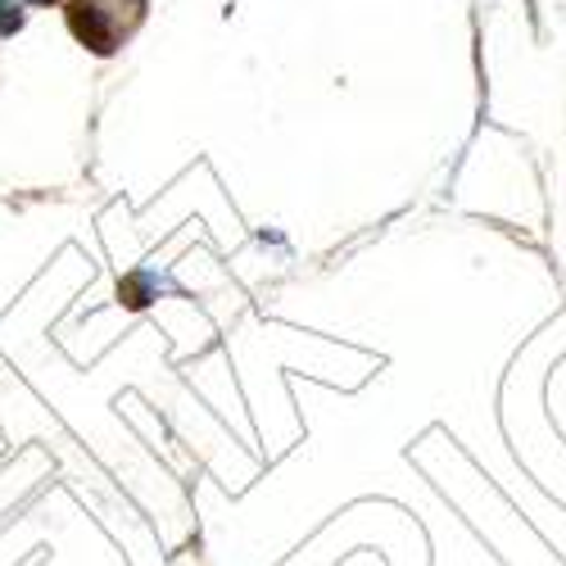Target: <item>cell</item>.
I'll list each match as a JSON object with an SVG mask.
<instances>
[{
  "label": "cell",
  "mask_w": 566,
  "mask_h": 566,
  "mask_svg": "<svg viewBox=\"0 0 566 566\" xmlns=\"http://www.w3.org/2000/svg\"><path fill=\"white\" fill-rule=\"evenodd\" d=\"M146 19V0H64L69 32L96 55H114Z\"/></svg>",
  "instance_id": "1"
},
{
  "label": "cell",
  "mask_w": 566,
  "mask_h": 566,
  "mask_svg": "<svg viewBox=\"0 0 566 566\" xmlns=\"http://www.w3.org/2000/svg\"><path fill=\"white\" fill-rule=\"evenodd\" d=\"M28 6H51V0H28Z\"/></svg>",
  "instance_id": "2"
}]
</instances>
